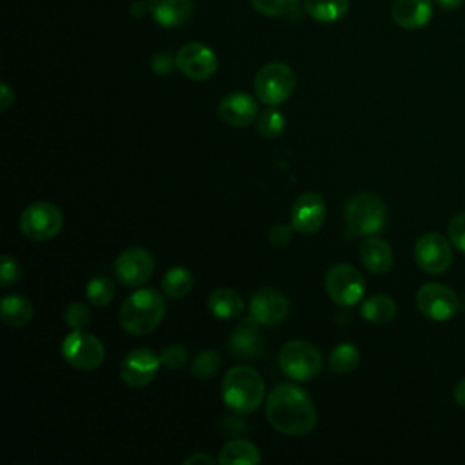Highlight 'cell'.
Wrapping results in <instances>:
<instances>
[{
	"label": "cell",
	"mask_w": 465,
	"mask_h": 465,
	"mask_svg": "<svg viewBox=\"0 0 465 465\" xmlns=\"http://www.w3.org/2000/svg\"><path fill=\"white\" fill-rule=\"evenodd\" d=\"M218 369H220V354H218L216 351H213V349L202 351V352L194 358V361H193V365H191V372H193V376L198 378V380H209V378H213V376L218 372Z\"/></svg>",
	"instance_id": "f546056e"
},
{
	"label": "cell",
	"mask_w": 465,
	"mask_h": 465,
	"mask_svg": "<svg viewBox=\"0 0 465 465\" xmlns=\"http://www.w3.org/2000/svg\"><path fill=\"white\" fill-rule=\"evenodd\" d=\"M149 11V4H134L133 7H131V15H134V16H142V15H145Z\"/></svg>",
	"instance_id": "7bdbcfd3"
},
{
	"label": "cell",
	"mask_w": 465,
	"mask_h": 465,
	"mask_svg": "<svg viewBox=\"0 0 465 465\" xmlns=\"http://www.w3.org/2000/svg\"><path fill=\"white\" fill-rule=\"evenodd\" d=\"M20 276H22V269H20L16 258L4 254L0 260V283L4 287H11L20 280Z\"/></svg>",
	"instance_id": "e575fe53"
},
{
	"label": "cell",
	"mask_w": 465,
	"mask_h": 465,
	"mask_svg": "<svg viewBox=\"0 0 465 465\" xmlns=\"http://www.w3.org/2000/svg\"><path fill=\"white\" fill-rule=\"evenodd\" d=\"M303 9L316 22L331 24L347 15L349 0H303Z\"/></svg>",
	"instance_id": "484cf974"
},
{
	"label": "cell",
	"mask_w": 465,
	"mask_h": 465,
	"mask_svg": "<svg viewBox=\"0 0 465 465\" xmlns=\"http://www.w3.org/2000/svg\"><path fill=\"white\" fill-rule=\"evenodd\" d=\"M113 271L122 285L140 287L153 276L154 258L143 247H129L116 256Z\"/></svg>",
	"instance_id": "7c38bea8"
},
{
	"label": "cell",
	"mask_w": 465,
	"mask_h": 465,
	"mask_svg": "<svg viewBox=\"0 0 465 465\" xmlns=\"http://www.w3.org/2000/svg\"><path fill=\"white\" fill-rule=\"evenodd\" d=\"M265 396V383L256 369L249 365L231 367L222 381V400L236 414L254 412Z\"/></svg>",
	"instance_id": "7a4b0ae2"
},
{
	"label": "cell",
	"mask_w": 465,
	"mask_h": 465,
	"mask_svg": "<svg viewBox=\"0 0 465 465\" xmlns=\"http://www.w3.org/2000/svg\"><path fill=\"white\" fill-rule=\"evenodd\" d=\"M289 312V300L283 292L272 287L258 289L249 302V316L260 325H276L285 320Z\"/></svg>",
	"instance_id": "2e32d148"
},
{
	"label": "cell",
	"mask_w": 465,
	"mask_h": 465,
	"mask_svg": "<svg viewBox=\"0 0 465 465\" xmlns=\"http://www.w3.org/2000/svg\"><path fill=\"white\" fill-rule=\"evenodd\" d=\"M15 102V93L13 89L9 87V84L2 82L0 85V111H7Z\"/></svg>",
	"instance_id": "f35d334b"
},
{
	"label": "cell",
	"mask_w": 465,
	"mask_h": 465,
	"mask_svg": "<svg viewBox=\"0 0 465 465\" xmlns=\"http://www.w3.org/2000/svg\"><path fill=\"white\" fill-rule=\"evenodd\" d=\"M280 369L285 376L296 381H309L316 378L322 371V354L320 351L305 340L287 341L278 354Z\"/></svg>",
	"instance_id": "8992f818"
},
{
	"label": "cell",
	"mask_w": 465,
	"mask_h": 465,
	"mask_svg": "<svg viewBox=\"0 0 465 465\" xmlns=\"http://www.w3.org/2000/svg\"><path fill=\"white\" fill-rule=\"evenodd\" d=\"M218 461L222 465H256L260 452L256 445L247 440H231L222 447Z\"/></svg>",
	"instance_id": "603a6c76"
},
{
	"label": "cell",
	"mask_w": 465,
	"mask_h": 465,
	"mask_svg": "<svg viewBox=\"0 0 465 465\" xmlns=\"http://www.w3.org/2000/svg\"><path fill=\"white\" fill-rule=\"evenodd\" d=\"M360 260L367 271L374 274H383L392 267L394 254L385 240L369 236L360 247Z\"/></svg>",
	"instance_id": "44dd1931"
},
{
	"label": "cell",
	"mask_w": 465,
	"mask_h": 465,
	"mask_svg": "<svg viewBox=\"0 0 465 465\" xmlns=\"http://www.w3.org/2000/svg\"><path fill=\"white\" fill-rule=\"evenodd\" d=\"M185 465H194V463H214V460L209 456V454H203V452H194L193 456L185 458L183 461Z\"/></svg>",
	"instance_id": "60d3db41"
},
{
	"label": "cell",
	"mask_w": 465,
	"mask_h": 465,
	"mask_svg": "<svg viewBox=\"0 0 465 465\" xmlns=\"http://www.w3.org/2000/svg\"><path fill=\"white\" fill-rule=\"evenodd\" d=\"M193 287V272L185 267H173L162 278V292L169 298H182Z\"/></svg>",
	"instance_id": "4316f807"
},
{
	"label": "cell",
	"mask_w": 465,
	"mask_h": 465,
	"mask_svg": "<svg viewBox=\"0 0 465 465\" xmlns=\"http://www.w3.org/2000/svg\"><path fill=\"white\" fill-rule=\"evenodd\" d=\"M414 260L418 267L429 274L445 272L452 260V247L449 240L440 232H425L414 245Z\"/></svg>",
	"instance_id": "8fae6325"
},
{
	"label": "cell",
	"mask_w": 465,
	"mask_h": 465,
	"mask_svg": "<svg viewBox=\"0 0 465 465\" xmlns=\"http://www.w3.org/2000/svg\"><path fill=\"white\" fill-rule=\"evenodd\" d=\"M2 320L5 325L11 327H22L31 322L33 318V305L31 302L22 294H7L2 298L0 303Z\"/></svg>",
	"instance_id": "cb8c5ba5"
},
{
	"label": "cell",
	"mask_w": 465,
	"mask_h": 465,
	"mask_svg": "<svg viewBox=\"0 0 465 465\" xmlns=\"http://www.w3.org/2000/svg\"><path fill=\"white\" fill-rule=\"evenodd\" d=\"M64 322L71 331H84L91 322V312L84 303L73 302L64 311Z\"/></svg>",
	"instance_id": "d6a6232c"
},
{
	"label": "cell",
	"mask_w": 465,
	"mask_h": 465,
	"mask_svg": "<svg viewBox=\"0 0 465 465\" xmlns=\"http://www.w3.org/2000/svg\"><path fill=\"white\" fill-rule=\"evenodd\" d=\"M258 322L254 318H247L243 320L229 336V341H227V347H229V352L238 358V360H249V358H254L262 352V347H263V341L260 338V332H258Z\"/></svg>",
	"instance_id": "ac0fdd59"
},
{
	"label": "cell",
	"mask_w": 465,
	"mask_h": 465,
	"mask_svg": "<svg viewBox=\"0 0 465 465\" xmlns=\"http://www.w3.org/2000/svg\"><path fill=\"white\" fill-rule=\"evenodd\" d=\"M325 291L329 298L341 307L356 305L365 292L361 272L347 263L332 265L325 276Z\"/></svg>",
	"instance_id": "9c48e42d"
},
{
	"label": "cell",
	"mask_w": 465,
	"mask_h": 465,
	"mask_svg": "<svg viewBox=\"0 0 465 465\" xmlns=\"http://www.w3.org/2000/svg\"><path fill=\"white\" fill-rule=\"evenodd\" d=\"M325 200L318 193H302L291 207V225L303 234H314L325 222Z\"/></svg>",
	"instance_id": "9a60e30c"
},
{
	"label": "cell",
	"mask_w": 465,
	"mask_h": 465,
	"mask_svg": "<svg viewBox=\"0 0 465 465\" xmlns=\"http://www.w3.org/2000/svg\"><path fill=\"white\" fill-rule=\"evenodd\" d=\"M296 87L294 71L282 62H271L263 65L254 76L256 98L265 105L283 104Z\"/></svg>",
	"instance_id": "5b68a950"
},
{
	"label": "cell",
	"mask_w": 465,
	"mask_h": 465,
	"mask_svg": "<svg viewBox=\"0 0 465 465\" xmlns=\"http://www.w3.org/2000/svg\"><path fill=\"white\" fill-rule=\"evenodd\" d=\"M149 13L163 27L183 25L193 11L191 0H149Z\"/></svg>",
	"instance_id": "ffe728a7"
},
{
	"label": "cell",
	"mask_w": 465,
	"mask_h": 465,
	"mask_svg": "<svg viewBox=\"0 0 465 465\" xmlns=\"http://www.w3.org/2000/svg\"><path fill=\"white\" fill-rule=\"evenodd\" d=\"M292 225H285V223H278V225H274L272 229H271V232H269V240H271V243L272 245H276V247H283L289 240H291V236H292Z\"/></svg>",
	"instance_id": "74e56055"
},
{
	"label": "cell",
	"mask_w": 465,
	"mask_h": 465,
	"mask_svg": "<svg viewBox=\"0 0 465 465\" xmlns=\"http://www.w3.org/2000/svg\"><path fill=\"white\" fill-rule=\"evenodd\" d=\"M160 367V354H156L149 347H138L124 358L120 367V378L129 387H143L154 380Z\"/></svg>",
	"instance_id": "5bb4252c"
},
{
	"label": "cell",
	"mask_w": 465,
	"mask_h": 465,
	"mask_svg": "<svg viewBox=\"0 0 465 465\" xmlns=\"http://www.w3.org/2000/svg\"><path fill=\"white\" fill-rule=\"evenodd\" d=\"M176 67V56L169 54L167 51H160L153 58V69L156 74H169L171 69Z\"/></svg>",
	"instance_id": "8d00e7d4"
},
{
	"label": "cell",
	"mask_w": 465,
	"mask_h": 465,
	"mask_svg": "<svg viewBox=\"0 0 465 465\" xmlns=\"http://www.w3.org/2000/svg\"><path fill=\"white\" fill-rule=\"evenodd\" d=\"M300 0H251L252 7L265 16H291Z\"/></svg>",
	"instance_id": "4dcf8cb0"
},
{
	"label": "cell",
	"mask_w": 465,
	"mask_h": 465,
	"mask_svg": "<svg viewBox=\"0 0 465 465\" xmlns=\"http://www.w3.org/2000/svg\"><path fill=\"white\" fill-rule=\"evenodd\" d=\"M360 363V351L352 343H340L329 356V369L336 374H347Z\"/></svg>",
	"instance_id": "83f0119b"
},
{
	"label": "cell",
	"mask_w": 465,
	"mask_h": 465,
	"mask_svg": "<svg viewBox=\"0 0 465 465\" xmlns=\"http://www.w3.org/2000/svg\"><path fill=\"white\" fill-rule=\"evenodd\" d=\"M392 20L403 29H420L432 16V0H394Z\"/></svg>",
	"instance_id": "d6986e66"
},
{
	"label": "cell",
	"mask_w": 465,
	"mask_h": 465,
	"mask_svg": "<svg viewBox=\"0 0 465 465\" xmlns=\"http://www.w3.org/2000/svg\"><path fill=\"white\" fill-rule=\"evenodd\" d=\"M363 320H367L372 325H385L389 322L394 320L396 316V303L392 298L385 296V294H374L371 298H367L361 303L360 309Z\"/></svg>",
	"instance_id": "d4e9b609"
},
{
	"label": "cell",
	"mask_w": 465,
	"mask_h": 465,
	"mask_svg": "<svg viewBox=\"0 0 465 465\" xmlns=\"http://www.w3.org/2000/svg\"><path fill=\"white\" fill-rule=\"evenodd\" d=\"M64 360L78 371H93L104 363V343L85 331H71L62 341Z\"/></svg>",
	"instance_id": "ba28073f"
},
{
	"label": "cell",
	"mask_w": 465,
	"mask_h": 465,
	"mask_svg": "<svg viewBox=\"0 0 465 465\" xmlns=\"http://www.w3.org/2000/svg\"><path fill=\"white\" fill-rule=\"evenodd\" d=\"M449 238H450L452 247L465 252V211H461L450 218Z\"/></svg>",
	"instance_id": "d590c367"
},
{
	"label": "cell",
	"mask_w": 465,
	"mask_h": 465,
	"mask_svg": "<svg viewBox=\"0 0 465 465\" xmlns=\"http://www.w3.org/2000/svg\"><path fill=\"white\" fill-rule=\"evenodd\" d=\"M207 305H209V311L213 312V316H216L220 320H234L242 314V311L245 307L240 292L234 289H229V287L214 289L207 300Z\"/></svg>",
	"instance_id": "7402d4cb"
},
{
	"label": "cell",
	"mask_w": 465,
	"mask_h": 465,
	"mask_svg": "<svg viewBox=\"0 0 465 465\" xmlns=\"http://www.w3.org/2000/svg\"><path fill=\"white\" fill-rule=\"evenodd\" d=\"M345 222L354 234L372 236L387 223V209L380 196L372 193H356L349 198L343 211Z\"/></svg>",
	"instance_id": "277c9868"
},
{
	"label": "cell",
	"mask_w": 465,
	"mask_h": 465,
	"mask_svg": "<svg viewBox=\"0 0 465 465\" xmlns=\"http://www.w3.org/2000/svg\"><path fill=\"white\" fill-rule=\"evenodd\" d=\"M176 67L191 80H207L216 73L218 58L205 44L189 42L176 53Z\"/></svg>",
	"instance_id": "4fadbf2b"
},
{
	"label": "cell",
	"mask_w": 465,
	"mask_h": 465,
	"mask_svg": "<svg viewBox=\"0 0 465 465\" xmlns=\"http://www.w3.org/2000/svg\"><path fill=\"white\" fill-rule=\"evenodd\" d=\"M64 227L62 211L51 202H33L20 214V229L24 236L35 242L54 238Z\"/></svg>",
	"instance_id": "52a82bcc"
},
{
	"label": "cell",
	"mask_w": 465,
	"mask_h": 465,
	"mask_svg": "<svg viewBox=\"0 0 465 465\" xmlns=\"http://www.w3.org/2000/svg\"><path fill=\"white\" fill-rule=\"evenodd\" d=\"M218 114L232 127H245L258 116V102L247 93H229L220 100Z\"/></svg>",
	"instance_id": "e0dca14e"
},
{
	"label": "cell",
	"mask_w": 465,
	"mask_h": 465,
	"mask_svg": "<svg viewBox=\"0 0 465 465\" xmlns=\"http://www.w3.org/2000/svg\"><path fill=\"white\" fill-rule=\"evenodd\" d=\"M267 420L287 436L309 434L316 425V409L305 391L292 383L276 385L267 396Z\"/></svg>",
	"instance_id": "6da1fadb"
},
{
	"label": "cell",
	"mask_w": 465,
	"mask_h": 465,
	"mask_svg": "<svg viewBox=\"0 0 465 465\" xmlns=\"http://www.w3.org/2000/svg\"><path fill=\"white\" fill-rule=\"evenodd\" d=\"M436 4H438L441 9L454 11V9H458V7L463 4V0H436Z\"/></svg>",
	"instance_id": "b9f144b4"
},
{
	"label": "cell",
	"mask_w": 465,
	"mask_h": 465,
	"mask_svg": "<svg viewBox=\"0 0 465 465\" xmlns=\"http://www.w3.org/2000/svg\"><path fill=\"white\" fill-rule=\"evenodd\" d=\"M416 305L425 318L432 322H449L458 312L460 302L449 285L429 282L418 289Z\"/></svg>",
	"instance_id": "30bf717a"
},
{
	"label": "cell",
	"mask_w": 465,
	"mask_h": 465,
	"mask_svg": "<svg viewBox=\"0 0 465 465\" xmlns=\"http://www.w3.org/2000/svg\"><path fill=\"white\" fill-rule=\"evenodd\" d=\"M285 129V118L278 109H265L258 116V133L263 138H274Z\"/></svg>",
	"instance_id": "1f68e13d"
},
{
	"label": "cell",
	"mask_w": 465,
	"mask_h": 465,
	"mask_svg": "<svg viewBox=\"0 0 465 465\" xmlns=\"http://www.w3.org/2000/svg\"><path fill=\"white\" fill-rule=\"evenodd\" d=\"M160 361L162 367L165 369H182L187 361V351L183 345H167L162 352H160Z\"/></svg>",
	"instance_id": "836d02e7"
},
{
	"label": "cell",
	"mask_w": 465,
	"mask_h": 465,
	"mask_svg": "<svg viewBox=\"0 0 465 465\" xmlns=\"http://www.w3.org/2000/svg\"><path fill=\"white\" fill-rule=\"evenodd\" d=\"M114 282L107 276H94L85 285V298L94 307H104L114 298Z\"/></svg>",
	"instance_id": "f1b7e54d"
},
{
	"label": "cell",
	"mask_w": 465,
	"mask_h": 465,
	"mask_svg": "<svg viewBox=\"0 0 465 465\" xmlns=\"http://www.w3.org/2000/svg\"><path fill=\"white\" fill-rule=\"evenodd\" d=\"M454 401L465 409V378H461L454 387Z\"/></svg>",
	"instance_id": "ab89813d"
},
{
	"label": "cell",
	"mask_w": 465,
	"mask_h": 465,
	"mask_svg": "<svg viewBox=\"0 0 465 465\" xmlns=\"http://www.w3.org/2000/svg\"><path fill=\"white\" fill-rule=\"evenodd\" d=\"M165 314L163 296L153 289H138L131 292L120 307V325L125 332L142 336L154 331Z\"/></svg>",
	"instance_id": "3957f363"
}]
</instances>
